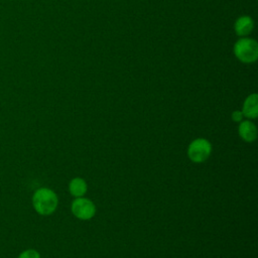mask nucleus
Returning <instances> with one entry per match:
<instances>
[{
    "instance_id": "1",
    "label": "nucleus",
    "mask_w": 258,
    "mask_h": 258,
    "mask_svg": "<svg viewBox=\"0 0 258 258\" xmlns=\"http://www.w3.org/2000/svg\"><path fill=\"white\" fill-rule=\"evenodd\" d=\"M57 204L56 194L47 187L36 189L32 196V206L36 213L41 216L51 215L56 210Z\"/></svg>"
},
{
    "instance_id": "2",
    "label": "nucleus",
    "mask_w": 258,
    "mask_h": 258,
    "mask_svg": "<svg viewBox=\"0 0 258 258\" xmlns=\"http://www.w3.org/2000/svg\"><path fill=\"white\" fill-rule=\"evenodd\" d=\"M234 53L243 62H253L258 57V44L252 38H241L234 45Z\"/></svg>"
},
{
    "instance_id": "3",
    "label": "nucleus",
    "mask_w": 258,
    "mask_h": 258,
    "mask_svg": "<svg viewBox=\"0 0 258 258\" xmlns=\"http://www.w3.org/2000/svg\"><path fill=\"white\" fill-rule=\"evenodd\" d=\"M212 152L211 143L204 138L195 139L187 148V155L194 162H203L207 160Z\"/></svg>"
},
{
    "instance_id": "4",
    "label": "nucleus",
    "mask_w": 258,
    "mask_h": 258,
    "mask_svg": "<svg viewBox=\"0 0 258 258\" xmlns=\"http://www.w3.org/2000/svg\"><path fill=\"white\" fill-rule=\"evenodd\" d=\"M72 213L80 220H90L96 214V207L92 201L83 197L76 198L72 203Z\"/></svg>"
},
{
    "instance_id": "5",
    "label": "nucleus",
    "mask_w": 258,
    "mask_h": 258,
    "mask_svg": "<svg viewBox=\"0 0 258 258\" xmlns=\"http://www.w3.org/2000/svg\"><path fill=\"white\" fill-rule=\"evenodd\" d=\"M243 116L250 118V119H255L258 115V96L257 94H251L249 95L246 100L244 101L243 104V109H242Z\"/></svg>"
},
{
    "instance_id": "6",
    "label": "nucleus",
    "mask_w": 258,
    "mask_h": 258,
    "mask_svg": "<svg viewBox=\"0 0 258 258\" xmlns=\"http://www.w3.org/2000/svg\"><path fill=\"white\" fill-rule=\"evenodd\" d=\"M238 132L240 137L246 142H253L257 137V128L251 121H241Z\"/></svg>"
},
{
    "instance_id": "7",
    "label": "nucleus",
    "mask_w": 258,
    "mask_h": 258,
    "mask_svg": "<svg viewBox=\"0 0 258 258\" xmlns=\"http://www.w3.org/2000/svg\"><path fill=\"white\" fill-rule=\"evenodd\" d=\"M253 26H254V22H253L252 18L250 16L244 15V16L239 17L236 20V22L234 24V29L238 35L244 36V35L249 34L252 31Z\"/></svg>"
},
{
    "instance_id": "8",
    "label": "nucleus",
    "mask_w": 258,
    "mask_h": 258,
    "mask_svg": "<svg viewBox=\"0 0 258 258\" xmlns=\"http://www.w3.org/2000/svg\"><path fill=\"white\" fill-rule=\"evenodd\" d=\"M69 189L74 197L81 198L87 192V183L85 179L81 177H75L70 181Z\"/></svg>"
},
{
    "instance_id": "9",
    "label": "nucleus",
    "mask_w": 258,
    "mask_h": 258,
    "mask_svg": "<svg viewBox=\"0 0 258 258\" xmlns=\"http://www.w3.org/2000/svg\"><path fill=\"white\" fill-rule=\"evenodd\" d=\"M17 258H40V254L34 249H27L21 252Z\"/></svg>"
},
{
    "instance_id": "10",
    "label": "nucleus",
    "mask_w": 258,
    "mask_h": 258,
    "mask_svg": "<svg viewBox=\"0 0 258 258\" xmlns=\"http://www.w3.org/2000/svg\"><path fill=\"white\" fill-rule=\"evenodd\" d=\"M243 119L242 111H234L232 113V120L235 122H241Z\"/></svg>"
}]
</instances>
